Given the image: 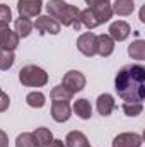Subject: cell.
I'll list each match as a JSON object with an SVG mask.
<instances>
[{
	"label": "cell",
	"mask_w": 145,
	"mask_h": 147,
	"mask_svg": "<svg viewBox=\"0 0 145 147\" xmlns=\"http://www.w3.org/2000/svg\"><path fill=\"white\" fill-rule=\"evenodd\" d=\"M46 147H65V142H63V140H60V139H53V140H51Z\"/></svg>",
	"instance_id": "f546056e"
},
{
	"label": "cell",
	"mask_w": 145,
	"mask_h": 147,
	"mask_svg": "<svg viewBox=\"0 0 145 147\" xmlns=\"http://www.w3.org/2000/svg\"><path fill=\"white\" fill-rule=\"evenodd\" d=\"M50 96H51V99H53V101H70V99L73 98L72 92H70V91H67L62 84H60V86H55V87L51 89Z\"/></svg>",
	"instance_id": "603a6c76"
},
{
	"label": "cell",
	"mask_w": 145,
	"mask_h": 147,
	"mask_svg": "<svg viewBox=\"0 0 145 147\" xmlns=\"http://www.w3.org/2000/svg\"><path fill=\"white\" fill-rule=\"evenodd\" d=\"M26 103L31 108H38L39 110V108H43L46 105V96L43 92H39V91H33V92H29L26 96Z\"/></svg>",
	"instance_id": "7402d4cb"
},
{
	"label": "cell",
	"mask_w": 145,
	"mask_h": 147,
	"mask_svg": "<svg viewBox=\"0 0 145 147\" xmlns=\"http://www.w3.org/2000/svg\"><path fill=\"white\" fill-rule=\"evenodd\" d=\"M34 26H33V21L28 19V17H19L15 19V33L19 38H28L33 33Z\"/></svg>",
	"instance_id": "d6986e66"
},
{
	"label": "cell",
	"mask_w": 145,
	"mask_h": 147,
	"mask_svg": "<svg viewBox=\"0 0 145 147\" xmlns=\"http://www.w3.org/2000/svg\"><path fill=\"white\" fill-rule=\"evenodd\" d=\"M114 89L123 101L142 103L145 99V67L140 63L121 67L114 77Z\"/></svg>",
	"instance_id": "6da1fadb"
},
{
	"label": "cell",
	"mask_w": 145,
	"mask_h": 147,
	"mask_svg": "<svg viewBox=\"0 0 145 147\" xmlns=\"http://www.w3.org/2000/svg\"><path fill=\"white\" fill-rule=\"evenodd\" d=\"M113 147H142V135L135 132H123L113 139Z\"/></svg>",
	"instance_id": "9c48e42d"
},
{
	"label": "cell",
	"mask_w": 145,
	"mask_h": 147,
	"mask_svg": "<svg viewBox=\"0 0 145 147\" xmlns=\"http://www.w3.org/2000/svg\"><path fill=\"white\" fill-rule=\"evenodd\" d=\"M15 147H39V146H38V142L33 134L24 132V134H21L15 139Z\"/></svg>",
	"instance_id": "d4e9b609"
},
{
	"label": "cell",
	"mask_w": 145,
	"mask_h": 147,
	"mask_svg": "<svg viewBox=\"0 0 145 147\" xmlns=\"http://www.w3.org/2000/svg\"><path fill=\"white\" fill-rule=\"evenodd\" d=\"M87 147H92V146H91V144H89V146H87Z\"/></svg>",
	"instance_id": "1f68e13d"
},
{
	"label": "cell",
	"mask_w": 145,
	"mask_h": 147,
	"mask_svg": "<svg viewBox=\"0 0 145 147\" xmlns=\"http://www.w3.org/2000/svg\"><path fill=\"white\" fill-rule=\"evenodd\" d=\"M62 86L72 94H77L85 87V75L79 70H68L62 79Z\"/></svg>",
	"instance_id": "277c9868"
},
{
	"label": "cell",
	"mask_w": 145,
	"mask_h": 147,
	"mask_svg": "<svg viewBox=\"0 0 145 147\" xmlns=\"http://www.w3.org/2000/svg\"><path fill=\"white\" fill-rule=\"evenodd\" d=\"M114 51V41L109 34H99L96 36V55L99 57H109Z\"/></svg>",
	"instance_id": "8fae6325"
},
{
	"label": "cell",
	"mask_w": 145,
	"mask_h": 147,
	"mask_svg": "<svg viewBox=\"0 0 145 147\" xmlns=\"http://www.w3.org/2000/svg\"><path fill=\"white\" fill-rule=\"evenodd\" d=\"M19 82L26 87H43L48 84V74L38 65H26L19 70Z\"/></svg>",
	"instance_id": "3957f363"
},
{
	"label": "cell",
	"mask_w": 145,
	"mask_h": 147,
	"mask_svg": "<svg viewBox=\"0 0 145 147\" xmlns=\"http://www.w3.org/2000/svg\"><path fill=\"white\" fill-rule=\"evenodd\" d=\"M121 108H123L126 116H138L144 111V103H128V101H125Z\"/></svg>",
	"instance_id": "484cf974"
},
{
	"label": "cell",
	"mask_w": 145,
	"mask_h": 147,
	"mask_svg": "<svg viewBox=\"0 0 145 147\" xmlns=\"http://www.w3.org/2000/svg\"><path fill=\"white\" fill-rule=\"evenodd\" d=\"M0 147H9V135L3 130H0Z\"/></svg>",
	"instance_id": "f1b7e54d"
},
{
	"label": "cell",
	"mask_w": 145,
	"mask_h": 147,
	"mask_svg": "<svg viewBox=\"0 0 145 147\" xmlns=\"http://www.w3.org/2000/svg\"><path fill=\"white\" fill-rule=\"evenodd\" d=\"M33 135H34V139H36V142H38L39 147H46L51 140H53V134H51V130L46 128V127L36 128V130L33 132Z\"/></svg>",
	"instance_id": "44dd1931"
},
{
	"label": "cell",
	"mask_w": 145,
	"mask_h": 147,
	"mask_svg": "<svg viewBox=\"0 0 145 147\" xmlns=\"http://www.w3.org/2000/svg\"><path fill=\"white\" fill-rule=\"evenodd\" d=\"M19 39H21V38L17 36L15 31H12L10 28H7V29H3V31L0 33V48L14 51V50L19 46Z\"/></svg>",
	"instance_id": "7c38bea8"
},
{
	"label": "cell",
	"mask_w": 145,
	"mask_h": 147,
	"mask_svg": "<svg viewBox=\"0 0 145 147\" xmlns=\"http://www.w3.org/2000/svg\"><path fill=\"white\" fill-rule=\"evenodd\" d=\"M111 9H113V14L116 16H121V17L132 16V12L135 10V2L133 0H114Z\"/></svg>",
	"instance_id": "5bb4252c"
},
{
	"label": "cell",
	"mask_w": 145,
	"mask_h": 147,
	"mask_svg": "<svg viewBox=\"0 0 145 147\" xmlns=\"http://www.w3.org/2000/svg\"><path fill=\"white\" fill-rule=\"evenodd\" d=\"M80 22H82V26H85L89 31H91V29H96V28L99 26V22H97V19H96V16H94V12H92L91 7L80 10Z\"/></svg>",
	"instance_id": "ffe728a7"
},
{
	"label": "cell",
	"mask_w": 145,
	"mask_h": 147,
	"mask_svg": "<svg viewBox=\"0 0 145 147\" xmlns=\"http://www.w3.org/2000/svg\"><path fill=\"white\" fill-rule=\"evenodd\" d=\"M46 10H48L50 17H53L55 21H58L60 24H63L67 28H72L75 31H79L82 26L80 10L72 3H67L63 0H50L46 3Z\"/></svg>",
	"instance_id": "7a4b0ae2"
},
{
	"label": "cell",
	"mask_w": 145,
	"mask_h": 147,
	"mask_svg": "<svg viewBox=\"0 0 145 147\" xmlns=\"http://www.w3.org/2000/svg\"><path fill=\"white\" fill-rule=\"evenodd\" d=\"M87 146H89L87 137L79 130L68 132L67 137H65V147H87Z\"/></svg>",
	"instance_id": "9a60e30c"
},
{
	"label": "cell",
	"mask_w": 145,
	"mask_h": 147,
	"mask_svg": "<svg viewBox=\"0 0 145 147\" xmlns=\"http://www.w3.org/2000/svg\"><path fill=\"white\" fill-rule=\"evenodd\" d=\"M73 111H75V115H77L79 118H82V120H89V118L92 116V106H91V103H89L85 98L77 99V101L73 103Z\"/></svg>",
	"instance_id": "ac0fdd59"
},
{
	"label": "cell",
	"mask_w": 145,
	"mask_h": 147,
	"mask_svg": "<svg viewBox=\"0 0 145 147\" xmlns=\"http://www.w3.org/2000/svg\"><path fill=\"white\" fill-rule=\"evenodd\" d=\"M96 108L99 111V115H103V116H109L113 110L116 108V103H114V98L108 94V92H104V94H101L99 98H97V101H96Z\"/></svg>",
	"instance_id": "4fadbf2b"
},
{
	"label": "cell",
	"mask_w": 145,
	"mask_h": 147,
	"mask_svg": "<svg viewBox=\"0 0 145 147\" xmlns=\"http://www.w3.org/2000/svg\"><path fill=\"white\" fill-rule=\"evenodd\" d=\"M72 116V108L68 101H53L51 105V118L56 123H65Z\"/></svg>",
	"instance_id": "ba28073f"
},
{
	"label": "cell",
	"mask_w": 145,
	"mask_h": 147,
	"mask_svg": "<svg viewBox=\"0 0 145 147\" xmlns=\"http://www.w3.org/2000/svg\"><path fill=\"white\" fill-rule=\"evenodd\" d=\"M33 26L43 34H53L55 36V34H60V31H62V24L50 16H38L36 22H33Z\"/></svg>",
	"instance_id": "5b68a950"
},
{
	"label": "cell",
	"mask_w": 145,
	"mask_h": 147,
	"mask_svg": "<svg viewBox=\"0 0 145 147\" xmlns=\"http://www.w3.org/2000/svg\"><path fill=\"white\" fill-rule=\"evenodd\" d=\"M109 36L113 38V41H125L126 38L130 36L132 33V28L126 21H114L111 26H109Z\"/></svg>",
	"instance_id": "30bf717a"
},
{
	"label": "cell",
	"mask_w": 145,
	"mask_h": 147,
	"mask_svg": "<svg viewBox=\"0 0 145 147\" xmlns=\"http://www.w3.org/2000/svg\"><path fill=\"white\" fill-rule=\"evenodd\" d=\"M15 62V55L10 50L0 48V70H9Z\"/></svg>",
	"instance_id": "cb8c5ba5"
},
{
	"label": "cell",
	"mask_w": 145,
	"mask_h": 147,
	"mask_svg": "<svg viewBox=\"0 0 145 147\" xmlns=\"http://www.w3.org/2000/svg\"><path fill=\"white\" fill-rule=\"evenodd\" d=\"M77 50L84 57H94L96 55V34L94 33H84L77 38Z\"/></svg>",
	"instance_id": "52a82bcc"
},
{
	"label": "cell",
	"mask_w": 145,
	"mask_h": 147,
	"mask_svg": "<svg viewBox=\"0 0 145 147\" xmlns=\"http://www.w3.org/2000/svg\"><path fill=\"white\" fill-rule=\"evenodd\" d=\"M128 55H130L132 60H137V62L145 60V41L144 39L132 41L130 46H128Z\"/></svg>",
	"instance_id": "e0dca14e"
},
{
	"label": "cell",
	"mask_w": 145,
	"mask_h": 147,
	"mask_svg": "<svg viewBox=\"0 0 145 147\" xmlns=\"http://www.w3.org/2000/svg\"><path fill=\"white\" fill-rule=\"evenodd\" d=\"M12 21V10L9 5L0 3V24H9Z\"/></svg>",
	"instance_id": "4316f807"
},
{
	"label": "cell",
	"mask_w": 145,
	"mask_h": 147,
	"mask_svg": "<svg viewBox=\"0 0 145 147\" xmlns=\"http://www.w3.org/2000/svg\"><path fill=\"white\" fill-rule=\"evenodd\" d=\"M43 9V0H19L17 2V12H19V17H36L39 16Z\"/></svg>",
	"instance_id": "8992f818"
},
{
	"label": "cell",
	"mask_w": 145,
	"mask_h": 147,
	"mask_svg": "<svg viewBox=\"0 0 145 147\" xmlns=\"http://www.w3.org/2000/svg\"><path fill=\"white\" fill-rule=\"evenodd\" d=\"M9 106H10V98H9V94H5V92L2 91V87H0V113L7 111Z\"/></svg>",
	"instance_id": "83f0119b"
},
{
	"label": "cell",
	"mask_w": 145,
	"mask_h": 147,
	"mask_svg": "<svg viewBox=\"0 0 145 147\" xmlns=\"http://www.w3.org/2000/svg\"><path fill=\"white\" fill-rule=\"evenodd\" d=\"M89 7H94V5H99V3H109V0H84Z\"/></svg>",
	"instance_id": "4dcf8cb0"
},
{
	"label": "cell",
	"mask_w": 145,
	"mask_h": 147,
	"mask_svg": "<svg viewBox=\"0 0 145 147\" xmlns=\"http://www.w3.org/2000/svg\"><path fill=\"white\" fill-rule=\"evenodd\" d=\"M91 9H92L94 16H96V19H97L99 26H101V24H104V22H108L109 19L113 17L111 3H99V5H94V7H91Z\"/></svg>",
	"instance_id": "2e32d148"
}]
</instances>
